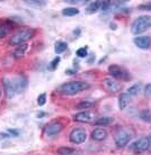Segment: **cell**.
<instances>
[{"label":"cell","instance_id":"cell-1","mask_svg":"<svg viewBox=\"0 0 151 155\" xmlns=\"http://www.w3.org/2000/svg\"><path fill=\"white\" fill-rule=\"evenodd\" d=\"M89 88V84L85 81H70L66 82L59 88V91L64 96H74Z\"/></svg>","mask_w":151,"mask_h":155},{"label":"cell","instance_id":"cell-2","mask_svg":"<svg viewBox=\"0 0 151 155\" xmlns=\"http://www.w3.org/2000/svg\"><path fill=\"white\" fill-rule=\"evenodd\" d=\"M151 28V15L139 16L131 25V33L133 35L140 36Z\"/></svg>","mask_w":151,"mask_h":155},{"label":"cell","instance_id":"cell-3","mask_svg":"<svg viewBox=\"0 0 151 155\" xmlns=\"http://www.w3.org/2000/svg\"><path fill=\"white\" fill-rule=\"evenodd\" d=\"M33 36H34V29L24 28V29H20L12 36V38L9 39V44L12 46H19V45L26 44V42L28 39H31Z\"/></svg>","mask_w":151,"mask_h":155},{"label":"cell","instance_id":"cell-4","mask_svg":"<svg viewBox=\"0 0 151 155\" xmlns=\"http://www.w3.org/2000/svg\"><path fill=\"white\" fill-rule=\"evenodd\" d=\"M132 136L130 134L129 130L124 129V128H120L117 129L115 134H114V142H115V145H116L118 148H122L124 146H126L129 144V142L131 140Z\"/></svg>","mask_w":151,"mask_h":155},{"label":"cell","instance_id":"cell-5","mask_svg":"<svg viewBox=\"0 0 151 155\" xmlns=\"http://www.w3.org/2000/svg\"><path fill=\"white\" fill-rule=\"evenodd\" d=\"M108 72L112 74V77L115 79V80H122V81H129L131 79V75L128 71L121 68L120 65L117 64H112V65L108 66Z\"/></svg>","mask_w":151,"mask_h":155},{"label":"cell","instance_id":"cell-6","mask_svg":"<svg viewBox=\"0 0 151 155\" xmlns=\"http://www.w3.org/2000/svg\"><path fill=\"white\" fill-rule=\"evenodd\" d=\"M2 83H4V90H5V94L8 99H12L14 97H16L18 93H17V89H16L15 82H14V79L12 77H9V75H6V77L2 79Z\"/></svg>","mask_w":151,"mask_h":155},{"label":"cell","instance_id":"cell-7","mask_svg":"<svg viewBox=\"0 0 151 155\" xmlns=\"http://www.w3.org/2000/svg\"><path fill=\"white\" fill-rule=\"evenodd\" d=\"M86 138H87V133H86L85 129L81 127H76L70 132L69 140L72 144L79 145V144L85 143Z\"/></svg>","mask_w":151,"mask_h":155},{"label":"cell","instance_id":"cell-8","mask_svg":"<svg viewBox=\"0 0 151 155\" xmlns=\"http://www.w3.org/2000/svg\"><path fill=\"white\" fill-rule=\"evenodd\" d=\"M150 147V140L149 137H142L136 140L134 143L131 145V150L136 153H142V152L148 151Z\"/></svg>","mask_w":151,"mask_h":155},{"label":"cell","instance_id":"cell-9","mask_svg":"<svg viewBox=\"0 0 151 155\" xmlns=\"http://www.w3.org/2000/svg\"><path fill=\"white\" fill-rule=\"evenodd\" d=\"M103 87L105 88V90H107L109 92H120L122 90V84L114 78L103 79Z\"/></svg>","mask_w":151,"mask_h":155},{"label":"cell","instance_id":"cell-10","mask_svg":"<svg viewBox=\"0 0 151 155\" xmlns=\"http://www.w3.org/2000/svg\"><path fill=\"white\" fill-rule=\"evenodd\" d=\"M63 129V125L60 121H54V123H51V124L46 125L44 128V134L47 137H53V136L59 135Z\"/></svg>","mask_w":151,"mask_h":155},{"label":"cell","instance_id":"cell-11","mask_svg":"<svg viewBox=\"0 0 151 155\" xmlns=\"http://www.w3.org/2000/svg\"><path fill=\"white\" fill-rule=\"evenodd\" d=\"M12 79H14V82H15L17 93L20 94L22 92H24V91L26 90L27 84H28L27 78L25 77V75H23V74H17V75H14Z\"/></svg>","mask_w":151,"mask_h":155},{"label":"cell","instance_id":"cell-12","mask_svg":"<svg viewBox=\"0 0 151 155\" xmlns=\"http://www.w3.org/2000/svg\"><path fill=\"white\" fill-rule=\"evenodd\" d=\"M133 43L136 47L141 50H149L151 47V37L150 36H136Z\"/></svg>","mask_w":151,"mask_h":155},{"label":"cell","instance_id":"cell-13","mask_svg":"<svg viewBox=\"0 0 151 155\" xmlns=\"http://www.w3.org/2000/svg\"><path fill=\"white\" fill-rule=\"evenodd\" d=\"M94 115L89 111H80V113L76 114L74 116V121H78V123H85V124H88V123H93L94 121Z\"/></svg>","mask_w":151,"mask_h":155},{"label":"cell","instance_id":"cell-14","mask_svg":"<svg viewBox=\"0 0 151 155\" xmlns=\"http://www.w3.org/2000/svg\"><path fill=\"white\" fill-rule=\"evenodd\" d=\"M108 135L107 130L103 127H98L95 128L93 132H91V138L96 142H101V140H106V137Z\"/></svg>","mask_w":151,"mask_h":155},{"label":"cell","instance_id":"cell-15","mask_svg":"<svg viewBox=\"0 0 151 155\" xmlns=\"http://www.w3.org/2000/svg\"><path fill=\"white\" fill-rule=\"evenodd\" d=\"M131 102V96L128 93H121V96L118 97V107L121 110H124Z\"/></svg>","mask_w":151,"mask_h":155},{"label":"cell","instance_id":"cell-16","mask_svg":"<svg viewBox=\"0 0 151 155\" xmlns=\"http://www.w3.org/2000/svg\"><path fill=\"white\" fill-rule=\"evenodd\" d=\"M113 123H114V118L113 117H101V118H98L97 120H95V125L96 126H101V127L109 126Z\"/></svg>","mask_w":151,"mask_h":155},{"label":"cell","instance_id":"cell-17","mask_svg":"<svg viewBox=\"0 0 151 155\" xmlns=\"http://www.w3.org/2000/svg\"><path fill=\"white\" fill-rule=\"evenodd\" d=\"M28 48V45L27 44H23V45H19V46H17L14 51V56L15 58H23L25 53H26V51Z\"/></svg>","mask_w":151,"mask_h":155},{"label":"cell","instance_id":"cell-18","mask_svg":"<svg viewBox=\"0 0 151 155\" xmlns=\"http://www.w3.org/2000/svg\"><path fill=\"white\" fill-rule=\"evenodd\" d=\"M79 9L78 8H74V7H68V8H64L63 10H62V15L63 16H67V17H74V16H77L79 15Z\"/></svg>","mask_w":151,"mask_h":155},{"label":"cell","instance_id":"cell-19","mask_svg":"<svg viewBox=\"0 0 151 155\" xmlns=\"http://www.w3.org/2000/svg\"><path fill=\"white\" fill-rule=\"evenodd\" d=\"M101 1H93L88 5L87 7V12L88 14H94V12H97L98 10H101Z\"/></svg>","mask_w":151,"mask_h":155},{"label":"cell","instance_id":"cell-20","mask_svg":"<svg viewBox=\"0 0 151 155\" xmlns=\"http://www.w3.org/2000/svg\"><path fill=\"white\" fill-rule=\"evenodd\" d=\"M67 48H68V44L66 42H62V41H59V42L55 43V47L54 51L57 54H61L63 52H66Z\"/></svg>","mask_w":151,"mask_h":155},{"label":"cell","instance_id":"cell-21","mask_svg":"<svg viewBox=\"0 0 151 155\" xmlns=\"http://www.w3.org/2000/svg\"><path fill=\"white\" fill-rule=\"evenodd\" d=\"M140 118L143 120L144 123L150 124L151 123V111L149 109H143L140 111Z\"/></svg>","mask_w":151,"mask_h":155},{"label":"cell","instance_id":"cell-22","mask_svg":"<svg viewBox=\"0 0 151 155\" xmlns=\"http://www.w3.org/2000/svg\"><path fill=\"white\" fill-rule=\"evenodd\" d=\"M76 150L74 148H71V147H68V146H62V147L58 148V153L59 155H74Z\"/></svg>","mask_w":151,"mask_h":155},{"label":"cell","instance_id":"cell-23","mask_svg":"<svg viewBox=\"0 0 151 155\" xmlns=\"http://www.w3.org/2000/svg\"><path fill=\"white\" fill-rule=\"evenodd\" d=\"M24 2L26 5H28V6H31V7H35V8L44 7L46 5V1H39V0H26Z\"/></svg>","mask_w":151,"mask_h":155},{"label":"cell","instance_id":"cell-24","mask_svg":"<svg viewBox=\"0 0 151 155\" xmlns=\"http://www.w3.org/2000/svg\"><path fill=\"white\" fill-rule=\"evenodd\" d=\"M94 106V102H91V101H80L79 104H78L77 106H76V108L78 109V110H87V109L91 108Z\"/></svg>","mask_w":151,"mask_h":155},{"label":"cell","instance_id":"cell-25","mask_svg":"<svg viewBox=\"0 0 151 155\" xmlns=\"http://www.w3.org/2000/svg\"><path fill=\"white\" fill-rule=\"evenodd\" d=\"M141 88H142L141 84H133L128 89V94H130V96H136L141 91Z\"/></svg>","mask_w":151,"mask_h":155},{"label":"cell","instance_id":"cell-26","mask_svg":"<svg viewBox=\"0 0 151 155\" xmlns=\"http://www.w3.org/2000/svg\"><path fill=\"white\" fill-rule=\"evenodd\" d=\"M9 28H10V26L7 24V21L0 23V38H2L4 36H6L7 31H9Z\"/></svg>","mask_w":151,"mask_h":155},{"label":"cell","instance_id":"cell-27","mask_svg":"<svg viewBox=\"0 0 151 155\" xmlns=\"http://www.w3.org/2000/svg\"><path fill=\"white\" fill-rule=\"evenodd\" d=\"M77 56L80 58H87V55H88V48L87 46L85 47H80L79 50H77Z\"/></svg>","mask_w":151,"mask_h":155},{"label":"cell","instance_id":"cell-28","mask_svg":"<svg viewBox=\"0 0 151 155\" xmlns=\"http://www.w3.org/2000/svg\"><path fill=\"white\" fill-rule=\"evenodd\" d=\"M60 61H61V58L60 56H57V58H54L53 60H52V62L50 63V70H52V71H54L59 66V63H60Z\"/></svg>","mask_w":151,"mask_h":155},{"label":"cell","instance_id":"cell-29","mask_svg":"<svg viewBox=\"0 0 151 155\" xmlns=\"http://www.w3.org/2000/svg\"><path fill=\"white\" fill-rule=\"evenodd\" d=\"M45 102H46V93H41L37 98V105L39 106H44L45 105Z\"/></svg>","mask_w":151,"mask_h":155},{"label":"cell","instance_id":"cell-30","mask_svg":"<svg viewBox=\"0 0 151 155\" xmlns=\"http://www.w3.org/2000/svg\"><path fill=\"white\" fill-rule=\"evenodd\" d=\"M7 133L10 135V137H17V136H19V130H17L15 128H8Z\"/></svg>","mask_w":151,"mask_h":155},{"label":"cell","instance_id":"cell-31","mask_svg":"<svg viewBox=\"0 0 151 155\" xmlns=\"http://www.w3.org/2000/svg\"><path fill=\"white\" fill-rule=\"evenodd\" d=\"M144 93L147 97L151 98V83H148L146 87H144Z\"/></svg>","mask_w":151,"mask_h":155},{"label":"cell","instance_id":"cell-32","mask_svg":"<svg viewBox=\"0 0 151 155\" xmlns=\"http://www.w3.org/2000/svg\"><path fill=\"white\" fill-rule=\"evenodd\" d=\"M139 9H143V10H151V2H147L144 5H140Z\"/></svg>","mask_w":151,"mask_h":155},{"label":"cell","instance_id":"cell-33","mask_svg":"<svg viewBox=\"0 0 151 155\" xmlns=\"http://www.w3.org/2000/svg\"><path fill=\"white\" fill-rule=\"evenodd\" d=\"M9 137H10V135H9L7 132H6V133H4V132L0 133V140H7V138H9Z\"/></svg>","mask_w":151,"mask_h":155},{"label":"cell","instance_id":"cell-34","mask_svg":"<svg viewBox=\"0 0 151 155\" xmlns=\"http://www.w3.org/2000/svg\"><path fill=\"white\" fill-rule=\"evenodd\" d=\"M1 97H2V90H1V87H0V100H1Z\"/></svg>","mask_w":151,"mask_h":155},{"label":"cell","instance_id":"cell-35","mask_svg":"<svg viewBox=\"0 0 151 155\" xmlns=\"http://www.w3.org/2000/svg\"><path fill=\"white\" fill-rule=\"evenodd\" d=\"M149 140H150V147H151V134H150V136H149Z\"/></svg>","mask_w":151,"mask_h":155}]
</instances>
